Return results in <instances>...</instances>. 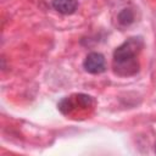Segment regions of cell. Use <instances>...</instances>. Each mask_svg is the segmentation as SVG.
I'll return each mask as SVG.
<instances>
[{
  "mask_svg": "<svg viewBox=\"0 0 156 156\" xmlns=\"http://www.w3.org/2000/svg\"><path fill=\"white\" fill-rule=\"evenodd\" d=\"M144 46L140 37H132L113 51L112 68L119 77H130L139 72V54Z\"/></svg>",
  "mask_w": 156,
  "mask_h": 156,
  "instance_id": "6da1fadb",
  "label": "cell"
},
{
  "mask_svg": "<svg viewBox=\"0 0 156 156\" xmlns=\"http://www.w3.org/2000/svg\"><path fill=\"white\" fill-rule=\"evenodd\" d=\"M91 105H93V99L89 95L76 94V95L67 96V98L62 99L58 104V110L63 115H69L73 111L78 110V107H80L82 110H87V108L91 107Z\"/></svg>",
  "mask_w": 156,
  "mask_h": 156,
  "instance_id": "7a4b0ae2",
  "label": "cell"
},
{
  "mask_svg": "<svg viewBox=\"0 0 156 156\" xmlns=\"http://www.w3.org/2000/svg\"><path fill=\"white\" fill-rule=\"evenodd\" d=\"M83 67L88 73L100 74L106 71V60L100 52H90L85 56Z\"/></svg>",
  "mask_w": 156,
  "mask_h": 156,
  "instance_id": "3957f363",
  "label": "cell"
},
{
  "mask_svg": "<svg viewBox=\"0 0 156 156\" xmlns=\"http://www.w3.org/2000/svg\"><path fill=\"white\" fill-rule=\"evenodd\" d=\"M52 7L62 15H72L78 9L77 0H51Z\"/></svg>",
  "mask_w": 156,
  "mask_h": 156,
  "instance_id": "277c9868",
  "label": "cell"
},
{
  "mask_svg": "<svg viewBox=\"0 0 156 156\" xmlns=\"http://www.w3.org/2000/svg\"><path fill=\"white\" fill-rule=\"evenodd\" d=\"M118 22L123 26H129L134 22V12L132 9L126 7L118 13Z\"/></svg>",
  "mask_w": 156,
  "mask_h": 156,
  "instance_id": "5b68a950",
  "label": "cell"
},
{
  "mask_svg": "<svg viewBox=\"0 0 156 156\" xmlns=\"http://www.w3.org/2000/svg\"><path fill=\"white\" fill-rule=\"evenodd\" d=\"M155 151H156V144H155Z\"/></svg>",
  "mask_w": 156,
  "mask_h": 156,
  "instance_id": "8992f818",
  "label": "cell"
}]
</instances>
